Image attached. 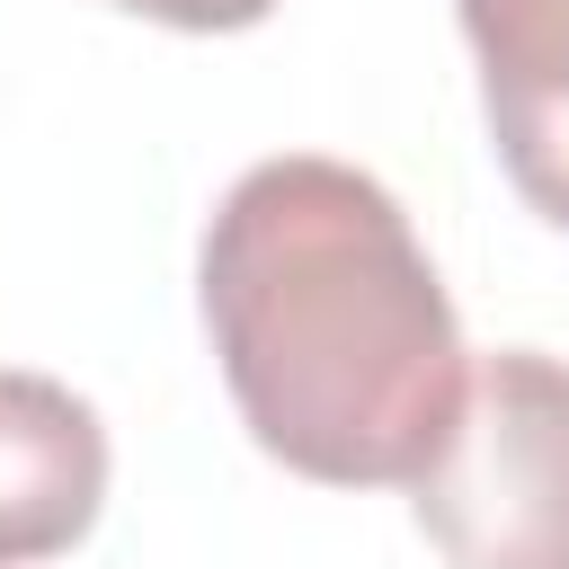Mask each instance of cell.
Listing matches in <instances>:
<instances>
[{"label": "cell", "instance_id": "obj_2", "mask_svg": "<svg viewBox=\"0 0 569 569\" xmlns=\"http://www.w3.org/2000/svg\"><path fill=\"white\" fill-rule=\"evenodd\" d=\"M409 507L453 569H569V365L489 356Z\"/></svg>", "mask_w": 569, "mask_h": 569}, {"label": "cell", "instance_id": "obj_5", "mask_svg": "<svg viewBox=\"0 0 569 569\" xmlns=\"http://www.w3.org/2000/svg\"><path fill=\"white\" fill-rule=\"evenodd\" d=\"M133 18H160V27H187V36H231V27H258L276 0H116Z\"/></svg>", "mask_w": 569, "mask_h": 569}, {"label": "cell", "instance_id": "obj_4", "mask_svg": "<svg viewBox=\"0 0 569 569\" xmlns=\"http://www.w3.org/2000/svg\"><path fill=\"white\" fill-rule=\"evenodd\" d=\"M480 107L516 196L569 231V0H462Z\"/></svg>", "mask_w": 569, "mask_h": 569}, {"label": "cell", "instance_id": "obj_1", "mask_svg": "<svg viewBox=\"0 0 569 569\" xmlns=\"http://www.w3.org/2000/svg\"><path fill=\"white\" fill-rule=\"evenodd\" d=\"M204 329L249 436L329 489H409L471 391L462 320L382 178L258 160L196 258Z\"/></svg>", "mask_w": 569, "mask_h": 569}, {"label": "cell", "instance_id": "obj_3", "mask_svg": "<svg viewBox=\"0 0 569 569\" xmlns=\"http://www.w3.org/2000/svg\"><path fill=\"white\" fill-rule=\"evenodd\" d=\"M107 507V427L53 373L0 365V569L71 551Z\"/></svg>", "mask_w": 569, "mask_h": 569}]
</instances>
